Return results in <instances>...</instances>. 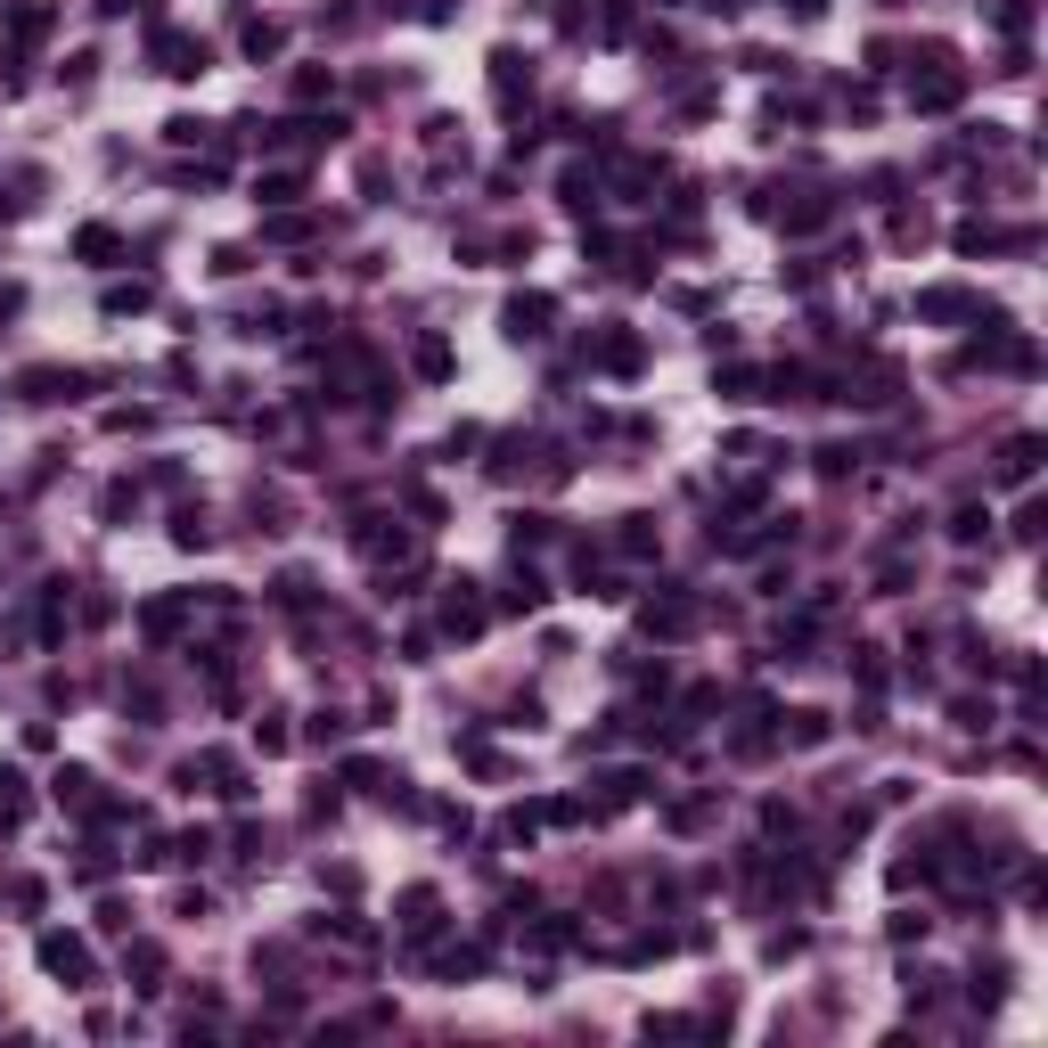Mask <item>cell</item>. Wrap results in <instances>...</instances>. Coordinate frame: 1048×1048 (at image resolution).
Listing matches in <instances>:
<instances>
[{"label":"cell","mask_w":1048,"mask_h":1048,"mask_svg":"<svg viewBox=\"0 0 1048 1048\" xmlns=\"http://www.w3.org/2000/svg\"><path fill=\"white\" fill-rule=\"evenodd\" d=\"M581 353H590V369H607V377H640V369H647V336L623 329V320L590 329V336H581Z\"/></svg>","instance_id":"obj_1"},{"label":"cell","mask_w":1048,"mask_h":1048,"mask_svg":"<svg viewBox=\"0 0 1048 1048\" xmlns=\"http://www.w3.org/2000/svg\"><path fill=\"white\" fill-rule=\"evenodd\" d=\"M33 958H42V975H58L66 991L91 983V942H82V934H42V942H33Z\"/></svg>","instance_id":"obj_2"},{"label":"cell","mask_w":1048,"mask_h":1048,"mask_svg":"<svg viewBox=\"0 0 1048 1048\" xmlns=\"http://www.w3.org/2000/svg\"><path fill=\"white\" fill-rule=\"evenodd\" d=\"M549 320H557V303H549V296H508V303H500V336H508V345H541Z\"/></svg>","instance_id":"obj_3"},{"label":"cell","mask_w":1048,"mask_h":1048,"mask_svg":"<svg viewBox=\"0 0 1048 1048\" xmlns=\"http://www.w3.org/2000/svg\"><path fill=\"white\" fill-rule=\"evenodd\" d=\"M484 623H492V607L475 598V581H451L442 590V640H475Z\"/></svg>","instance_id":"obj_4"},{"label":"cell","mask_w":1048,"mask_h":1048,"mask_svg":"<svg viewBox=\"0 0 1048 1048\" xmlns=\"http://www.w3.org/2000/svg\"><path fill=\"white\" fill-rule=\"evenodd\" d=\"M640 623L656 631V640H689V631H696V607H689V590H664V598H647V607H640Z\"/></svg>","instance_id":"obj_5"},{"label":"cell","mask_w":1048,"mask_h":1048,"mask_svg":"<svg viewBox=\"0 0 1048 1048\" xmlns=\"http://www.w3.org/2000/svg\"><path fill=\"white\" fill-rule=\"evenodd\" d=\"M958 99H967V74H958V66H942V74H925L918 91H909V107H918V115H951Z\"/></svg>","instance_id":"obj_6"},{"label":"cell","mask_w":1048,"mask_h":1048,"mask_svg":"<svg viewBox=\"0 0 1048 1048\" xmlns=\"http://www.w3.org/2000/svg\"><path fill=\"white\" fill-rule=\"evenodd\" d=\"M74 385H91V377H82V369H25V377H16L25 402H74Z\"/></svg>","instance_id":"obj_7"},{"label":"cell","mask_w":1048,"mask_h":1048,"mask_svg":"<svg viewBox=\"0 0 1048 1048\" xmlns=\"http://www.w3.org/2000/svg\"><path fill=\"white\" fill-rule=\"evenodd\" d=\"M49 795H58L66 811H99V779H91V770H82V762H66L58 779H49Z\"/></svg>","instance_id":"obj_8"},{"label":"cell","mask_w":1048,"mask_h":1048,"mask_svg":"<svg viewBox=\"0 0 1048 1048\" xmlns=\"http://www.w3.org/2000/svg\"><path fill=\"white\" fill-rule=\"evenodd\" d=\"M402 925L426 942V934L442 925V892H435V885H410V892H402Z\"/></svg>","instance_id":"obj_9"},{"label":"cell","mask_w":1048,"mask_h":1048,"mask_svg":"<svg viewBox=\"0 0 1048 1048\" xmlns=\"http://www.w3.org/2000/svg\"><path fill=\"white\" fill-rule=\"evenodd\" d=\"M828 214H836V205L828 197H819V188H795V205H786V230H795V238H811V230H828Z\"/></svg>","instance_id":"obj_10"},{"label":"cell","mask_w":1048,"mask_h":1048,"mask_svg":"<svg viewBox=\"0 0 1048 1048\" xmlns=\"http://www.w3.org/2000/svg\"><path fill=\"white\" fill-rule=\"evenodd\" d=\"M42 33H49V0H9V42L33 49Z\"/></svg>","instance_id":"obj_11"},{"label":"cell","mask_w":1048,"mask_h":1048,"mask_svg":"<svg viewBox=\"0 0 1048 1048\" xmlns=\"http://www.w3.org/2000/svg\"><path fill=\"white\" fill-rule=\"evenodd\" d=\"M492 91H500V99L532 91V58H525V49H492Z\"/></svg>","instance_id":"obj_12"},{"label":"cell","mask_w":1048,"mask_h":1048,"mask_svg":"<svg viewBox=\"0 0 1048 1048\" xmlns=\"http://www.w3.org/2000/svg\"><path fill=\"white\" fill-rule=\"evenodd\" d=\"M541 598H549V581L532 574V565H517V574H508V590H500V607H508V614H541Z\"/></svg>","instance_id":"obj_13"},{"label":"cell","mask_w":1048,"mask_h":1048,"mask_svg":"<svg viewBox=\"0 0 1048 1048\" xmlns=\"http://www.w3.org/2000/svg\"><path fill=\"white\" fill-rule=\"evenodd\" d=\"M238 49H246L254 66H263V58H279V49H287V25H279V16H254V25L238 33Z\"/></svg>","instance_id":"obj_14"},{"label":"cell","mask_w":1048,"mask_h":1048,"mask_svg":"<svg viewBox=\"0 0 1048 1048\" xmlns=\"http://www.w3.org/2000/svg\"><path fill=\"white\" fill-rule=\"evenodd\" d=\"M786 746H828V737H836V721L828 713H819V704H803V713H786Z\"/></svg>","instance_id":"obj_15"},{"label":"cell","mask_w":1048,"mask_h":1048,"mask_svg":"<svg viewBox=\"0 0 1048 1048\" xmlns=\"http://www.w3.org/2000/svg\"><path fill=\"white\" fill-rule=\"evenodd\" d=\"M967 312H975L967 287H925L918 296V320H967Z\"/></svg>","instance_id":"obj_16"},{"label":"cell","mask_w":1048,"mask_h":1048,"mask_svg":"<svg viewBox=\"0 0 1048 1048\" xmlns=\"http://www.w3.org/2000/svg\"><path fill=\"white\" fill-rule=\"evenodd\" d=\"M614 549H623V557H656V549H664L656 517H623V525H614Z\"/></svg>","instance_id":"obj_17"},{"label":"cell","mask_w":1048,"mask_h":1048,"mask_svg":"<svg viewBox=\"0 0 1048 1048\" xmlns=\"http://www.w3.org/2000/svg\"><path fill=\"white\" fill-rule=\"evenodd\" d=\"M287 197H303V173H296V164H270V173H254V205H287Z\"/></svg>","instance_id":"obj_18"},{"label":"cell","mask_w":1048,"mask_h":1048,"mask_svg":"<svg viewBox=\"0 0 1048 1048\" xmlns=\"http://www.w3.org/2000/svg\"><path fill=\"white\" fill-rule=\"evenodd\" d=\"M124 975H140L131 991H164V951H157V942H131V951H124Z\"/></svg>","instance_id":"obj_19"},{"label":"cell","mask_w":1048,"mask_h":1048,"mask_svg":"<svg viewBox=\"0 0 1048 1048\" xmlns=\"http://www.w3.org/2000/svg\"><path fill=\"white\" fill-rule=\"evenodd\" d=\"M1033 468H1040V442H1033V435H1016V442L1000 451V484H1033Z\"/></svg>","instance_id":"obj_20"},{"label":"cell","mask_w":1048,"mask_h":1048,"mask_svg":"<svg viewBox=\"0 0 1048 1048\" xmlns=\"http://www.w3.org/2000/svg\"><path fill=\"white\" fill-rule=\"evenodd\" d=\"M181 614H188V598H148V607H140V631H148V640H173Z\"/></svg>","instance_id":"obj_21"},{"label":"cell","mask_w":1048,"mask_h":1048,"mask_svg":"<svg viewBox=\"0 0 1048 1048\" xmlns=\"http://www.w3.org/2000/svg\"><path fill=\"white\" fill-rule=\"evenodd\" d=\"M99 303H107V320H124V312H148V303H157V287H148V279H115Z\"/></svg>","instance_id":"obj_22"},{"label":"cell","mask_w":1048,"mask_h":1048,"mask_svg":"<svg viewBox=\"0 0 1048 1048\" xmlns=\"http://www.w3.org/2000/svg\"><path fill=\"white\" fill-rule=\"evenodd\" d=\"M74 254H82V263H115V254H124V238H115L107 221H91V230H74Z\"/></svg>","instance_id":"obj_23"},{"label":"cell","mask_w":1048,"mask_h":1048,"mask_svg":"<svg viewBox=\"0 0 1048 1048\" xmlns=\"http://www.w3.org/2000/svg\"><path fill=\"white\" fill-rule=\"evenodd\" d=\"M557 197H565V214H590V205H598V173H581V164H565Z\"/></svg>","instance_id":"obj_24"},{"label":"cell","mask_w":1048,"mask_h":1048,"mask_svg":"<svg viewBox=\"0 0 1048 1048\" xmlns=\"http://www.w3.org/2000/svg\"><path fill=\"white\" fill-rule=\"evenodd\" d=\"M410 360H418L426 385H442V377H451V345H442V336H418V345H410Z\"/></svg>","instance_id":"obj_25"},{"label":"cell","mask_w":1048,"mask_h":1048,"mask_svg":"<svg viewBox=\"0 0 1048 1048\" xmlns=\"http://www.w3.org/2000/svg\"><path fill=\"white\" fill-rule=\"evenodd\" d=\"M131 508H140V484H131V475H115V484L99 492V517H107V525H124Z\"/></svg>","instance_id":"obj_26"},{"label":"cell","mask_w":1048,"mask_h":1048,"mask_svg":"<svg viewBox=\"0 0 1048 1048\" xmlns=\"http://www.w3.org/2000/svg\"><path fill=\"white\" fill-rule=\"evenodd\" d=\"M713 393H721V402H762V377H753V369H721Z\"/></svg>","instance_id":"obj_27"},{"label":"cell","mask_w":1048,"mask_h":1048,"mask_svg":"<svg viewBox=\"0 0 1048 1048\" xmlns=\"http://www.w3.org/2000/svg\"><path fill=\"white\" fill-rule=\"evenodd\" d=\"M852 459H861L852 442H819V451H811V468L828 475V484H844V475H852Z\"/></svg>","instance_id":"obj_28"},{"label":"cell","mask_w":1048,"mask_h":1048,"mask_svg":"<svg viewBox=\"0 0 1048 1048\" xmlns=\"http://www.w3.org/2000/svg\"><path fill=\"white\" fill-rule=\"evenodd\" d=\"M287 746H296L287 713H263V721H254V753H287Z\"/></svg>","instance_id":"obj_29"},{"label":"cell","mask_w":1048,"mask_h":1048,"mask_svg":"<svg viewBox=\"0 0 1048 1048\" xmlns=\"http://www.w3.org/2000/svg\"><path fill=\"white\" fill-rule=\"evenodd\" d=\"M549 532H557L549 517H508V549H517V557H525V549H541Z\"/></svg>","instance_id":"obj_30"},{"label":"cell","mask_w":1048,"mask_h":1048,"mask_svg":"<svg viewBox=\"0 0 1048 1048\" xmlns=\"http://www.w3.org/2000/svg\"><path fill=\"white\" fill-rule=\"evenodd\" d=\"M173 541H181V549H205V541H214V525H205V508H181V517H173Z\"/></svg>","instance_id":"obj_31"},{"label":"cell","mask_w":1048,"mask_h":1048,"mask_svg":"<svg viewBox=\"0 0 1048 1048\" xmlns=\"http://www.w3.org/2000/svg\"><path fill=\"white\" fill-rule=\"evenodd\" d=\"M991 25H1000V33H1033V0H1000V9H991Z\"/></svg>","instance_id":"obj_32"},{"label":"cell","mask_w":1048,"mask_h":1048,"mask_svg":"<svg viewBox=\"0 0 1048 1048\" xmlns=\"http://www.w3.org/2000/svg\"><path fill=\"white\" fill-rule=\"evenodd\" d=\"M852 680H861V689H885V656H876V647H852Z\"/></svg>","instance_id":"obj_33"},{"label":"cell","mask_w":1048,"mask_h":1048,"mask_svg":"<svg viewBox=\"0 0 1048 1048\" xmlns=\"http://www.w3.org/2000/svg\"><path fill=\"white\" fill-rule=\"evenodd\" d=\"M704 819H713V803H672V811H664V828H680V836H696Z\"/></svg>","instance_id":"obj_34"},{"label":"cell","mask_w":1048,"mask_h":1048,"mask_svg":"<svg viewBox=\"0 0 1048 1048\" xmlns=\"http://www.w3.org/2000/svg\"><path fill=\"white\" fill-rule=\"evenodd\" d=\"M9 901H16V909H25V918H33V909L49 901V885H42V876H16V885H9Z\"/></svg>","instance_id":"obj_35"},{"label":"cell","mask_w":1048,"mask_h":1048,"mask_svg":"<svg viewBox=\"0 0 1048 1048\" xmlns=\"http://www.w3.org/2000/svg\"><path fill=\"white\" fill-rule=\"evenodd\" d=\"M107 868H115V852H107V844H91V852H82V868H74V876H82V885H107Z\"/></svg>","instance_id":"obj_36"},{"label":"cell","mask_w":1048,"mask_h":1048,"mask_svg":"<svg viewBox=\"0 0 1048 1048\" xmlns=\"http://www.w3.org/2000/svg\"><path fill=\"white\" fill-rule=\"evenodd\" d=\"M892 246H925V214H892Z\"/></svg>","instance_id":"obj_37"},{"label":"cell","mask_w":1048,"mask_h":1048,"mask_svg":"<svg viewBox=\"0 0 1048 1048\" xmlns=\"http://www.w3.org/2000/svg\"><path fill=\"white\" fill-rule=\"evenodd\" d=\"M951 721H958V729H991V704H975V696H958V704H951Z\"/></svg>","instance_id":"obj_38"},{"label":"cell","mask_w":1048,"mask_h":1048,"mask_svg":"<svg viewBox=\"0 0 1048 1048\" xmlns=\"http://www.w3.org/2000/svg\"><path fill=\"white\" fill-rule=\"evenodd\" d=\"M532 942H541V951H565V942H574V925H565V918H541V925H532Z\"/></svg>","instance_id":"obj_39"},{"label":"cell","mask_w":1048,"mask_h":1048,"mask_svg":"<svg viewBox=\"0 0 1048 1048\" xmlns=\"http://www.w3.org/2000/svg\"><path fill=\"white\" fill-rule=\"evenodd\" d=\"M329 82H336L329 66H296V99H320V91H329Z\"/></svg>","instance_id":"obj_40"},{"label":"cell","mask_w":1048,"mask_h":1048,"mask_svg":"<svg viewBox=\"0 0 1048 1048\" xmlns=\"http://www.w3.org/2000/svg\"><path fill=\"white\" fill-rule=\"evenodd\" d=\"M983 525H991L983 508H958V517H951V541H983Z\"/></svg>","instance_id":"obj_41"},{"label":"cell","mask_w":1048,"mask_h":1048,"mask_svg":"<svg viewBox=\"0 0 1048 1048\" xmlns=\"http://www.w3.org/2000/svg\"><path fill=\"white\" fill-rule=\"evenodd\" d=\"M345 729H353L345 713H312V746H336V737H345Z\"/></svg>","instance_id":"obj_42"},{"label":"cell","mask_w":1048,"mask_h":1048,"mask_svg":"<svg viewBox=\"0 0 1048 1048\" xmlns=\"http://www.w3.org/2000/svg\"><path fill=\"white\" fill-rule=\"evenodd\" d=\"M99 934H131V909L124 901H99Z\"/></svg>","instance_id":"obj_43"},{"label":"cell","mask_w":1048,"mask_h":1048,"mask_svg":"<svg viewBox=\"0 0 1048 1048\" xmlns=\"http://www.w3.org/2000/svg\"><path fill=\"white\" fill-rule=\"evenodd\" d=\"M164 140H173V148H197V140H205V124H188V115H173V124H164Z\"/></svg>","instance_id":"obj_44"},{"label":"cell","mask_w":1048,"mask_h":1048,"mask_svg":"<svg viewBox=\"0 0 1048 1048\" xmlns=\"http://www.w3.org/2000/svg\"><path fill=\"white\" fill-rule=\"evenodd\" d=\"M844 115L852 124H876V91H844Z\"/></svg>","instance_id":"obj_45"},{"label":"cell","mask_w":1048,"mask_h":1048,"mask_svg":"<svg viewBox=\"0 0 1048 1048\" xmlns=\"http://www.w3.org/2000/svg\"><path fill=\"white\" fill-rule=\"evenodd\" d=\"M459 9H468V0H418V16H426V25H451Z\"/></svg>","instance_id":"obj_46"},{"label":"cell","mask_w":1048,"mask_h":1048,"mask_svg":"<svg viewBox=\"0 0 1048 1048\" xmlns=\"http://www.w3.org/2000/svg\"><path fill=\"white\" fill-rule=\"evenodd\" d=\"M779 9H795V16H828V0H779Z\"/></svg>","instance_id":"obj_47"},{"label":"cell","mask_w":1048,"mask_h":1048,"mask_svg":"<svg viewBox=\"0 0 1048 1048\" xmlns=\"http://www.w3.org/2000/svg\"><path fill=\"white\" fill-rule=\"evenodd\" d=\"M91 9H99V16H124V9H140V0H91Z\"/></svg>","instance_id":"obj_48"}]
</instances>
